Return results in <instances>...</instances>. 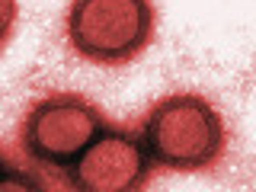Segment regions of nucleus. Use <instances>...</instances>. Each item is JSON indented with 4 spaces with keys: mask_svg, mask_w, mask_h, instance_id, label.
Masks as SVG:
<instances>
[{
    "mask_svg": "<svg viewBox=\"0 0 256 192\" xmlns=\"http://www.w3.org/2000/svg\"><path fill=\"white\" fill-rule=\"evenodd\" d=\"M154 166L170 173H208L228 154V125L202 93H170L138 125Z\"/></svg>",
    "mask_w": 256,
    "mask_h": 192,
    "instance_id": "obj_1",
    "label": "nucleus"
},
{
    "mask_svg": "<svg viewBox=\"0 0 256 192\" xmlns=\"http://www.w3.org/2000/svg\"><path fill=\"white\" fill-rule=\"evenodd\" d=\"M64 36L70 52L90 64H132L157 36L154 0H70Z\"/></svg>",
    "mask_w": 256,
    "mask_h": 192,
    "instance_id": "obj_2",
    "label": "nucleus"
},
{
    "mask_svg": "<svg viewBox=\"0 0 256 192\" xmlns=\"http://www.w3.org/2000/svg\"><path fill=\"white\" fill-rule=\"evenodd\" d=\"M109 122L86 96L80 93H48L38 96L20 122L22 157L42 166H70L93 144Z\"/></svg>",
    "mask_w": 256,
    "mask_h": 192,
    "instance_id": "obj_3",
    "label": "nucleus"
},
{
    "mask_svg": "<svg viewBox=\"0 0 256 192\" xmlns=\"http://www.w3.org/2000/svg\"><path fill=\"white\" fill-rule=\"evenodd\" d=\"M154 160L138 134L109 125L77 157L68 186L77 192H138L148 189Z\"/></svg>",
    "mask_w": 256,
    "mask_h": 192,
    "instance_id": "obj_4",
    "label": "nucleus"
}]
</instances>
